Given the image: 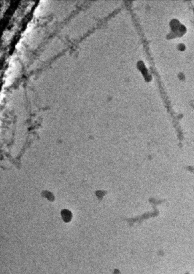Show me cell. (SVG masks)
<instances>
[{"instance_id":"6da1fadb","label":"cell","mask_w":194,"mask_h":274,"mask_svg":"<svg viewBox=\"0 0 194 274\" xmlns=\"http://www.w3.org/2000/svg\"><path fill=\"white\" fill-rule=\"evenodd\" d=\"M62 218L65 222H69L72 218V214L71 212L67 209H64L61 212Z\"/></svg>"}]
</instances>
